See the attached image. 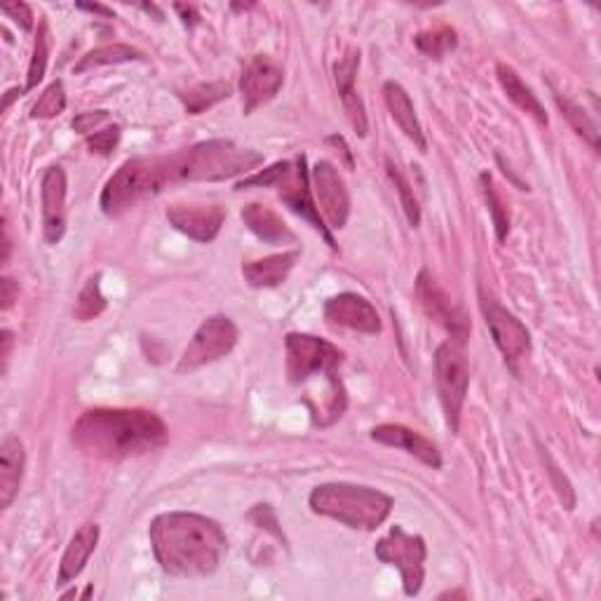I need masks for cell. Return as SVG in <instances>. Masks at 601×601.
<instances>
[{"label":"cell","mask_w":601,"mask_h":601,"mask_svg":"<svg viewBox=\"0 0 601 601\" xmlns=\"http://www.w3.org/2000/svg\"><path fill=\"white\" fill-rule=\"evenodd\" d=\"M155 562L174 578H208L226 552V534L218 522L198 512H163L151 522Z\"/></svg>","instance_id":"6da1fadb"},{"label":"cell","mask_w":601,"mask_h":601,"mask_svg":"<svg viewBox=\"0 0 601 601\" xmlns=\"http://www.w3.org/2000/svg\"><path fill=\"white\" fill-rule=\"evenodd\" d=\"M170 433L165 421L146 409H90L71 430V442L87 456L127 461L163 449Z\"/></svg>","instance_id":"7a4b0ae2"},{"label":"cell","mask_w":601,"mask_h":601,"mask_svg":"<svg viewBox=\"0 0 601 601\" xmlns=\"http://www.w3.org/2000/svg\"><path fill=\"white\" fill-rule=\"evenodd\" d=\"M308 503L315 515L329 517L358 531H376L392 512V498L388 493L348 481L320 484Z\"/></svg>","instance_id":"3957f363"},{"label":"cell","mask_w":601,"mask_h":601,"mask_svg":"<svg viewBox=\"0 0 601 601\" xmlns=\"http://www.w3.org/2000/svg\"><path fill=\"white\" fill-rule=\"evenodd\" d=\"M167 184H177L174 155L132 158L107 181L99 208L107 216H121L137 208L141 200L158 196Z\"/></svg>","instance_id":"277c9868"},{"label":"cell","mask_w":601,"mask_h":601,"mask_svg":"<svg viewBox=\"0 0 601 601\" xmlns=\"http://www.w3.org/2000/svg\"><path fill=\"white\" fill-rule=\"evenodd\" d=\"M263 165V155L252 149H240L230 139H210L174 153L177 181H226Z\"/></svg>","instance_id":"5b68a950"},{"label":"cell","mask_w":601,"mask_h":601,"mask_svg":"<svg viewBox=\"0 0 601 601\" xmlns=\"http://www.w3.org/2000/svg\"><path fill=\"white\" fill-rule=\"evenodd\" d=\"M252 186L277 188V193H280L283 202L287 204L291 212H297L315 230H320V236L327 240V245L331 249H339V247H336V240L331 238L325 218H322V214L317 210L311 174H308V165H305V155H301L297 160H283V163H275L268 170H261V172L252 174V177L242 179L236 188L245 190V188H252Z\"/></svg>","instance_id":"8992f818"},{"label":"cell","mask_w":601,"mask_h":601,"mask_svg":"<svg viewBox=\"0 0 601 601\" xmlns=\"http://www.w3.org/2000/svg\"><path fill=\"white\" fill-rule=\"evenodd\" d=\"M435 384L439 402L445 409V418L451 433H459L461 412L471 386V364L465 358V348L459 341H445L435 350Z\"/></svg>","instance_id":"52a82bcc"},{"label":"cell","mask_w":601,"mask_h":601,"mask_svg":"<svg viewBox=\"0 0 601 601\" xmlns=\"http://www.w3.org/2000/svg\"><path fill=\"white\" fill-rule=\"evenodd\" d=\"M287 378L291 386H305L313 378L339 374L343 353L334 343L311 334H287Z\"/></svg>","instance_id":"ba28073f"},{"label":"cell","mask_w":601,"mask_h":601,"mask_svg":"<svg viewBox=\"0 0 601 601\" xmlns=\"http://www.w3.org/2000/svg\"><path fill=\"white\" fill-rule=\"evenodd\" d=\"M374 554L378 562L400 571L406 597L421 594L425 583V560H428V546L421 536L406 534L402 526H392L388 536L376 542Z\"/></svg>","instance_id":"9c48e42d"},{"label":"cell","mask_w":601,"mask_h":601,"mask_svg":"<svg viewBox=\"0 0 601 601\" xmlns=\"http://www.w3.org/2000/svg\"><path fill=\"white\" fill-rule=\"evenodd\" d=\"M240 331L228 315H214L204 320L200 329L193 334L188 348L177 364L179 374H190L196 370H202L212 362H218L222 358L230 355V350L238 346Z\"/></svg>","instance_id":"30bf717a"},{"label":"cell","mask_w":601,"mask_h":601,"mask_svg":"<svg viewBox=\"0 0 601 601\" xmlns=\"http://www.w3.org/2000/svg\"><path fill=\"white\" fill-rule=\"evenodd\" d=\"M479 305H481L484 320H487V327L493 336L496 348L501 350V355L510 370L517 374V362L531 353L529 329H526V325L517 315L505 311V308L493 297H489L481 287H479Z\"/></svg>","instance_id":"8fae6325"},{"label":"cell","mask_w":601,"mask_h":601,"mask_svg":"<svg viewBox=\"0 0 601 601\" xmlns=\"http://www.w3.org/2000/svg\"><path fill=\"white\" fill-rule=\"evenodd\" d=\"M416 299H418V305L423 308V313L428 315L435 325L447 329L453 336V341L459 343L467 341V336H471V329H473L471 320H467L463 308L453 303L447 291L437 285L430 271L425 268L416 277Z\"/></svg>","instance_id":"7c38bea8"},{"label":"cell","mask_w":601,"mask_h":601,"mask_svg":"<svg viewBox=\"0 0 601 601\" xmlns=\"http://www.w3.org/2000/svg\"><path fill=\"white\" fill-rule=\"evenodd\" d=\"M313 196L317 202V210L325 218L327 228L341 230L348 224L350 216V193L341 179L339 170H336L329 160H320L311 172Z\"/></svg>","instance_id":"4fadbf2b"},{"label":"cell","mask_w":601,"mask_h":601,"mask_svg":"<svg viewBox=\"0 0 601 601\" xmlns=\"http://www.w3.org/2000/svg\"><path fill=\"white\" fill-rule=\"evenodd\" d=\"M285 73L268 57L256 54L252 62H249L240 76V92H242V109L245 115L254 113L256 109L266 107L268 101L277 97L283 90Z\"/></svg>","instance_id":"5bb4252c"},{"label":"cell","mask_w":601,"mask_h":601,"mask_svg":"<svg viewBox=\"0 0 601 601\" xmlns=\"http://www.w3.org/2000/svg\"><path fill=\"white\" fill-rule=\"evenodd\" d=\"M66 174L60 165H52L42 174V236L50 245H60L66 233Z\"/></svg>","instance_id":"9a60e30c"},{"label":"cell","mask_w":601,"mask_h":601,"mask_svg":"<svg viewBox=\"0 0 601 601\" xmlns=\"http://www.w3.org/2000/svg\"><path fill=\"white\" fill-rule=\"evenodd\" d=\"M170 224L196 242H212L224 226L226 212L218 204L177 202L167 208Z\"/></svg>","instance_id":"2e32d148"},{"label":"cell","mask_w":601,"mask_h":601,"mask_svg":"<svg viewBox=\"0 0 601 601\" xmlns=\"http://www.w3.org/2000/svg\"><path fill=\"white\" fill-rule=\"evenodd\" d=\"M325 320L334 327L353 329L360 334H378L380 317L372 301H366L353 291H343L325 303Z\"/></svg>","instance_id":"e0dca14e"},{"label":"cell","mask_w":601,"mask_h":601,"mask_svg":"<svg viewBox=\"0 0 601 601\" xmlns=\"http://www.w3.org/2000/svg\"><path fill=\"white\" fill-rule=\"evenodd\" d=\"M372 439L378 445L406 451L409 456L418 459L421 463L433 467V471H439V467H442V453H439V449L430 442L428 437H423L421 433L406 428V425H400V423L376 425V428L372 430Z\"/></svg>","instance_id":"ac0fdd59"},{"label":"cell","mask_w":601,"mask_h":601,"mask_svg":"<svg viewBox=\"0 0 601 601\" xmlns=\"http://www.w3.org/2000/svg\"><path fill=\"white\" fill-rule=\"evenodd\" d=\"M358 66H360V52L348 50L343 60H339L334 66V80H336V87H339V97L343 101L348 123L353 125V129L360 137H366V132H370V121H366L364 101L355 90Z\"/></svg>","instance_id":"d6986e66"},{"label":"cell","mask_w":601,"mask_h":601,"mask_svg":"<svg viewBox=\"0 0 601 601\" xmlns=\"http://www.w3.org/2000/svg\"><path fill=\"white\" fill-rule=\"evenodd\" d=\"M99 526L92 524V522H87L83 524L80 529L73 534V538L68 540V546H66V552L62 556V562H60V574H57V588H62V585H68L71 580H76L87 562H90V556L92 552L97 550V542H99Z\"/></svg>","instance_id":"ffe728a7"},{"label":"cell","mask_w":601,"mask_h":601,"mask_svg":"<svg viewBox=\"0 0 601 601\" xmlns=\"http://www.w3.org/2000/svg\"><path fill=\"white\" fill-rule=\"evenodd\" d=\"M384 97H386V104H388L392 121L400 125V129L404 132L406 139H412L421 153L428 151V141H425V132H423L421 121L416 115L414 101H412V97H409V92L404 90V87L400 83L388 80L384 85Z\"/></svg>","instance_id":"44dd1931"},{"label":"cell","mask_w":601,"mask_h":601,"mask_svg":"<svg viewBox=\"0 0 601 601\" xmlns=\"http://www.w3.org/2000/svg\"><path fill=\"white\" fill-rule=\"evenodd\" d=\"M297 261H299V249H291V252L273 254L266 259L245 263L242 275L249 287L273 289V287H280L287 280L291 268L297 266Z\"/></svg>","instance_id":"7402d4cb"},{"label":"cell","mask_w":601,"mask_h":601,"mask_svg":"<svg viewBox=\"0 0 601 601\" xmlns=\"http://www.w3.org/2000/svg\"><path fill=\"white\" fill-rule=\"evenodd\" d=\"M24 445L20 437L8 435L0 447V508L8 510L20 493V484L24 477Z\"/></svg>","instance_id":"603a6c76"},{"label":"cell","mask_w":601,"mask_h":601,"mask_svg":"<svg viewBox=\"0 0 601 601\" xmlns=\"http://www.w3.org/2000/svg\"><path fill=\"white\" fill-rule=\"evenodd\" d=\"M242 222L247 228L254 233V236L268 245H291L297 238L289 226L283 222V216L273 212L266 204L252 202L242 210Z\"/></svg>","instance_id":"cb8c5ba5"},{"label":"cell","mask_w":601,"mask_h":601,"mask_svg":"<svg viewBox=\"0 0 601 601\" xmlns=\"http://www.w3.org/2000/svg\"><path fill=\"white\" fill-rule=\"evenodd\" d=\"M496 76H498V83H501L503 92L508 95V99L512 101V104H515L517 109H522L524 113H529L538 125H548L546 107L540 104V99L534 95L531 87L519 78V73L515 68L508 66V64H498Z\"/></svg>","instance_id":"d4e9b609"},{"label":"cell","mask_w":601,"mask_h":601,"mask_svg":"<svg viewBox=\"0 0 601 601\" xmlns=\"http://www.w3.org/2000/svg\"><path fill=\"white\" fill-rule=\"evenodd\" d=\"M233 95V87L224 80H216V83H200L196 87H190V90L181 92V101L184 107L190 115H200L208 109H212L214 104H218V101H224Z\"/></svg>","instance_id":"484cf974"},{"label":"cell","mask_w":601,"mask_h":601,"mask_svg":"<svg viewBox=\"0 0 601 601\" xmlns=\"http://www.w3.org/2000/svg\"><path fill=\"white\" fill-rule=\"evenodd\" d=\"M143 52L123 46V42H113V46L97 48L87 52L83 60L76 64V73H85L97 66H111V64H127V62H143Z\"/></svg>","instance_id":"4316f807"},{"label":"cell","mask_w":601,"mask_h":601,"mask_svg":"<svg viewBox=\"0 0 601 601\" xmlns=\"http://www.w3.org/2000/svg\"><path fill=\"white\" fill-rule=\"evenodd\" d=\"M554 101H556V107H560L564 118L568 121V125L576 129V135L588 141L592 146V151L597 153L599 151V129H597V125H594V121L590 118V115L585 113V109L580 104L571 101L568 97L554 95Z\"/></svg>","instance_id":"83f0119b"},{"label":"cell","mask_w":601,"mask_h":601,"mask_svg":"<svg viewBox=\"0 0 601 601\" xmlns=\"http://www.w3.org/2000/svg\"><path fill=\"white\" fill-rule=\"evenodd\" d=\"M104 311H107V297L101 295V275L97 273L80 289L76 305H73V317L78 322H92Z\"/></svg>","instance_id":"f1b7e54d"},{"label":"cell","mask_w":601,"mask_h":601,"mask_svg":"<svg viewBox=\"0 0 601 601\" xmlns=\"http://www.w3.org/2000/svg\"><path fill=\"white\" fill-rule=\"evenodd\" d=\"M48 57H50V32H48V22H40L36 42H34V54H32V64H28V78L24 92H32L40 85V80L46 78V68H48Z\"/></svg>","instance_id":"f546056e"},{"label":"cell","mask_w":601,"mask_h":601,"mask_svg":"<svg viewBox=\"0 0 601 601\" xmlns=\"http://www.w3.org/2000/svg\"><path fill=\"white\" fill-rule=\"evenodd\" d=\"M414 42L425 57H430V60H442L447 52L456 50L459 38H456V32H453V28L439 26V28H435V32L418 34L414 38Z\"/></svg>","instance_id":"4dcf8cb0"},{"label":"cell","mask_w":601,"mask_h":601,"mask_svg":"<svg viewBox=\"0 0 601 601\" xmlns=\"http://www.w3.org/2000/svg\"><path fill=\"white\" fill-rule=\"evenodd\" d=\"M481 193H484V200H487V208L491 212V218H493V228H496V238L498 240H505L508 233H510V214H508V208L503 204L501 196L496 193V186H493V179L489 172H481Z\"/></svg>","instance_id":"1f68e13d"},{"label":"cell","mask_w":601,"mask_h":601,"mask_svg":"<svg viewBox=\"0 0 601 601\" xmlns=\"http://www.w3.org/2000/svg\"><path fill=\"white\" fill-rule=\"evenodd\" d=\"M66 109V90L62 80H52L46 90H42L40 99L32 109V118H40V121H50L57 118V115H62Z\"/></svg>","instance_id":"d6a6232c"},{"label":"cell","mask_w":601,"mask_h":601,"mask_svg":"<svg viewBox=\"0 0 601 601\" xmlns=\"http://www.w3.org/2000/svg\"><path fill=\"white\" fill-rule=\"evenodd\" d=\"M386 170H388L390 181L395 184V188H398L400 200H402V210H404V214H406L409 226L418 228V224H421V208H418V200H416V196H414L412 184L406 181V177L402 174V170H400L398 165H395L392 160H388Z\"/></svg>","instance_id":"836d02e7"},{"label":"cell","mask_w":601,"mask_h":601,"mask_svg":"<svg viewBox=\"0 0 601 601\" xmlns=\"http://www.w3.org/2000/svg\"><path fill=\"white\" fill-rule=\"evenodd\" d=\"M121 141V127L111 125L101 132H95V135L87 137V149L99 155H109L115 146Z\"/></svg>","instance_id":"e575fe53"},{"label":"cell","mask_w":601,"mask_h":601,"mask_svg":"<svg viewBox=\"0 0 601 601\" xmlns=\"http://www.w3.org/2000/svg\"><path fill=\"white\" fill-rule=\"evenodd\" d=\"M109 121V111H87V113H80L76 115V118H73V129L80 132V135L85 137H90L92 132L101 125V123H107Z\"/></svg>","instance_id":"d590c367"},{"label":"cell","mask_w":601,"mask_h":601,"mask_svg":"<svg viewBox=\"0 0 601 601\" xmlns=\"http://www.w3.org/2000/svg\"><path fill=\"white\" fill-rule=\"evenodd\" d=\"M3 12L8 14L10 20L17 22L24 28V32H32V28H34V12H32V8H28L26 3L3 5Z\"/></svg>","instance_id":"8d00e7d4"},{"label":"cell","mask_w":601,"mask_h":601,"mask_svg":"<svg viewBox=\"0 0 601 601\" xmlns=\"http://www.w3.org/2000/svg\"><path fill=\"white\" fill-rule=\"evenodd\" d=\"M17 295H20L17 283H14L12 277H3V280H0V301H3V311H10Z\"/></svg>","instance_id":"74e56055"},{"label":"cell","mask_w":601,"mask_h":601,"mask_svg":"<svg viewBox=\"0 0 601 601\" xmlns=\"http://www.w3.org/2000/svg\"><path fill=\"white\" fill-rule=\"evenodd\" d=\"M174 10H177L181 14L186 26H196L198 24V10L193 5H177Z\"/></svg>","instance_id":"f35d334b"},{"label":"cell","mask_w":601,"mask_h":601,"mask_svg":"<svg viewBox=\"0 0 601 601\" xmlns=\"http://www.w3.org/2000/svg\"><path fill=\"white\" fill-rule=\"evenodd\" d=\"M10 350H12V334L5 329V331H3V372H8Z\"/></svg>","instance_id":"ab89813d"},{"label":"cell","mask_w":601,"mask_h":601,"mask_svg":"<svg viewBox=\"0 0 601 601\" xmlns=\"http://www.w3.org/2000/svg\"><path fill=\"white\" fill-rule=\"evenodd\" d=\"M78 10L95 12V14H104V17H113V10H111V8H104V5H85V3H80Z\"/></svg>","instance_id":"60d3db41"},{"label":"cell","mask_w":601,"mask_h":601,"mask_svg":"<svg viewBox=\"0 0 601 601\" xmlns=\"http://www.w3.org/2000/svg\"><path fill=\"white\" fill-rule=\"evenodd\" d=\"M10 249H12V245H10V233H8V224L3 222V259H0L3 263H8V259H10Z\"/></svg>","instance_id":"b9f144b4"}]
</instances>
